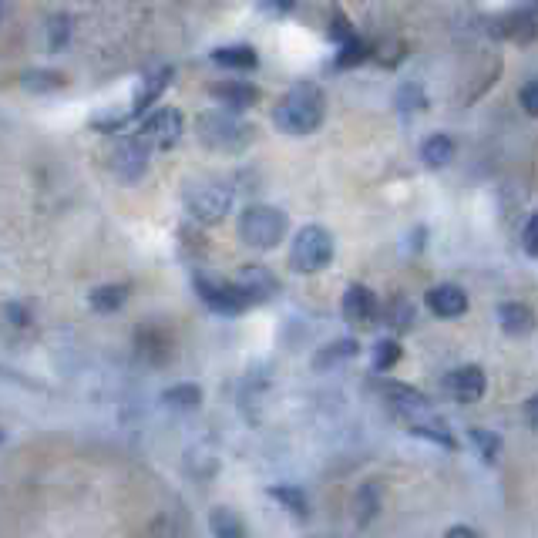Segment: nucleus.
Masks as SVG:
<instances>
[{"label":"nucleus","instance_id":"obj_15","mask_svg":"<svg viewBox=\"0 0 538 538\" xmlns=\"http://www.w3.org/2000/svg\"><path fill=\"white\" fill-rule=\"evenodd\" d=\"M428 310L441 320H454L468 313V293L454 283H438L428 290Z\"/></svg>","mask_w":538,"mask_h":538},{"label":"nucleus","instance_id":"obj_23","mask_svg":"<svg viewBox=\"0 0 538 538\" xmlns=\"http://www.w3.org/2000/svg\"><path fill=\"white\" fill-rule=\"evenodd\" d=\"M209 528L216 538H249L246 535V522L239 518L229 505H216L209 512Z\"/></svg>","mask_w":538,"mask_h":538},{"label":"nucleus","instance_id":"obj_13","mask_svg":"<svg viewBox=\"0 0 538 538\" xmlns=\"http://www.w3.org/2000/svg\"><path fill=\"white\" fill-rule=\"evenodd\" d=\"M172 68L169 64H162V68H155V71H148L145 78H142V88H138V95L132 101V108H128V122H135V118H142L148 108H155L159 105V98L165 95V88L172 85Z\"/></svg>","mask_w":538,"mask_h":538},{"label":"nucleus","instance_id":"obj_6","mask_svg":"<svg viewBox=\"0 0 538 538\" xmlns=\"http://www.w3.org/2000/svg\"><path fill=\"white\" fill-rule=\"evenodd\" d=\"M236 189L226 179H199L185 185V209L196 222H219L233 209Z\"/></svg>","mask_w":538,"mask_h":538},{"label":"nucleus","instance_id":"obj_32","mask_svg":"<svg viewBox=\"0 0 538 538\" xmlns=\"http://www.w3.org/2000/svg\"><path fill=\"white\" fill-rule=\"evenodd\" d=\"M4 320H7V327L11 330H31L34 327V313H31V306L27 303H4Z\"/></svg>","mask_w":538,"mask_h":538},{"label":"nucleus","instance_id":"obj_7","mask_svg":"<svg viewBox=\"0 0 538 538\" xmlns=\"http://www.w3.org/2000/svg\"><path fill=\"white\" fill-rule=\"evenodd\" d=\"M192 286H196L199 300L209 306V310L216 313H226V317H236V313L249 310V296L243 293V286L236 280H222V276H212V273H202L196 269V276H192Z\"/></svg>","mask_w":538,"mask_h":538},{"label":"nucleus","instance_id":"obj_4","mask_svg":"<svg viewBox=\"0 0 538 538\" xmlns=\"http://www.w3.org/2000/svg\"><path fill=\"white\" fill-rule=\"evenodd\" d=\"M333 233L320 222H310V226L296 229L293 233V246H290V266L296 273L313 276L320 269H327L333 263Z\"/></svg>","mask_w":538,"mask_h":538},{"label":"nucleus","instance_id":"obj_22","mask_svg":"<svg viewBox=\"0 0 538 538\" xmlns=\"http://www.w3.org/2000/svg\"><path fill=\"white\" fill-rule=\"evenodd\" d=\"M162 404L175 414H196L202 407V391L199 384H172L162 391Z\"/></svg>","mask_w":538,"mask_h":538},{"label":"nucleus","instance_id":"obj_10","mask_svg":"<svg viewBox=\"0 0 538 538\" xmlns=\"http://www.w3.org/2000/svg\"><path fill=\"white\" fill-rule=\"evenodd\" d=\"M491 31L505 41H515V44H528L538 37V4H522L515 11H508L491 24Z\"/></svg>","mask_w":538,"mask_h":538},{"label":"nucleus","instance_id":"obj_2","mask_svg":"<svg viewBox=\"0 0 538 538\" xmlns=\"http://www.w3.org/2000/svg\"><path fill=\"white\" fill-rule=\"evenodd\" d=\"M323 115H327V98H323L320 85L313 81H300L293 85L286 95L276 101L273 108V125L280 128L283 135H313L323 125Z\"/></svg>","mask_w":538,"mask_h":538},{"label":"nucleus","instance_id":"obj_20","mask_svg":"<svg viewBox=\"0 0 538 538\" xmlns=\"http://www.w3.org/2000/svg\"><path fill=\"white\" fill-rule=\"evenodd\" d=\"M357 354H360V343L354 337L330 340L327 347H320L317 357H313V370H330L337 364H347V360H354Z\"/></svg>","mask_w":538,"mask_h":538},{"label":"nucleus","instance_id":"obj_9","mask_svg":"<svg viewBox=\"0 0 538 538\" xmlns=\"http://www.w3.org/2000/svg\"><path fill=\"white\" fill-rule=\"evenodd\" d=\"M148 162H152V152L138 142L135 135L122 138V142L115 145V152H111V172L118 175L122 182H138L148 169Z\"/></svg>","mask_w":538,"mask_h":538},{"label":"nucleus","instance_id":"obj_24","mask_svg":"<svg viewBox=\"0 0 538 538\" xmlns=\"http://www.w3.org/2000/svg\"><path fill=\"white\" fill-rule=\"evenodd\" d=\"M454 159V142H451V135H428L424 138V145H421V162L428 165V169H444Z\"/></svg>","mask_w":538,"mask_h":538},{"label":"nucleus","instance_id":"obj_36","mask_svg":"<svg viewBox=\"0 0 538 538\" xmlns=\"http://www.w3.org/2000/svg\"><path fill=\"white\" fill-rule=\"evenodd\" d=\"M522 249H525L528 256H538V212L525 222V229H522Z\"/></svg>","mask_w":538,"mask_h":538},{"label":"nucleus","instance_id":"obj_31","mask_svg":"<svg viewBox=\"0 0 538 538\" xmlns=\"http://www.w3.org/2000/svg\"><path fill=\"white\" fill-rule=\"evenodd\" d=\"M401 343L391 340V337H384V340H377L374 343V370H391L397 360H401Z\"/></svg>","mask_w":538,"mask_h":538},{"label":"nucleus","instance_id":"obj_29","mask_svg":"<svg viewBox=\"0 0 538 538\" xmlns=\"http://www.w3.org/2000/svg\"><path fill=\"white\" fill-rule=\"evenodd\" d=\"M354 508H357V525H360V528H367V525L377 518V512H380V485H374V481H367V485L357 491Z\"/></svg>","mask_w":538,"mask_h":538},{"label":"nucleus","instance_id":"obj_30","mask_svg":"<svg viewBox=\"0 0 538 538\" xmlns=\"http://www.w3.org/2000/svg\"><path fill=\"white\" fill-rule=\"evenodd\" d=\"M394 101H397V111H401V115H417V111L428 108V95H424V88L417 85V81H404V85L397 88Z\"/></svg>","mask_w":538,"mask_h":538},{"label":"nucleus","instance_id":"obj_11","mask_svg":"<svg viewBox=\"0 0 538 538\" xmlns=\"http://www.w3.org/2000/svg\"><path fill=\"white\" fill-rule=\"evenodd\" d=\"M340 313L343 320H350L354 327H370L377 320V296L370 286L364 283H350L343 290V300H340Z\"/></svg>","mask_w":538,"mask_h":538},{"label":"nucleus","instance_id":"obj_3","mask_svg":"<svg viewBox=\"0 0 538 538\" xmlns=\"http://www.w3.org/2000/svg\"><path fill=\"white\" fill-rule=\"evenodd\" d=\"M196 135L202 145L216 152H246L256 138V128L233 111H206L196 122Z\"/></svg>","mask_w":538,"mask_h":538},{"label":"nucleus","instance_id":"obj_27","mask_svg":"<svg viewBox=\"0 0 538 538\" xmlns=\"http://www.w3.org/2000/svg\"><path fill=\"white\" fill-rule=\"evenodd\" d=\"M269 498H273V502H280L286 512L296 515L300 522H306V518H310V498H306L303 488H296V485H276V488H269Z\"/></svg>","mask_w":538,"mask_h":538},{"label":"nucleus","instance_id":"obj_25","mask_svg":"<svg viewBox=\"0 0 538 538\" xmlns=\"http://www.w3.org/2000/svg\"><path fill=\"white\" fill-rule=\"evenodd\" d=\"M468 441H471V448L478 451V458L485 461V465H498V458H502V451H505L502 434H495L488 428H471Z\"/></svg>","mask_w":538,"mask_h":538},{"label":"nucleus","instance_id":"obj_35","mask_svg":"<svg viewBox=\"0 0 538 538\" xmlns=\"http://www.w3.org/2000/svg\"><path fill=\"white\" fill-rule=\"evenodd\" d=\"M518 105H522L528 115L538 118V78H532L528 85H522V91H518Z\"/></svg>","mask_w":538,"mask_h":538},{"label":"nucleus","instance_id":"obj_8","mask_svg":"<svg viewBox=\"0 0 538 538\" xmlns=\"http://www.w3.org/2000/svg\"><path fill=\"white\" fill-rule=\"evenodd\" d=\"M182 132H185L182 111L159 108V111H152V115H148L142 125H138L135 138L148 148V152L155 155V152H169V148L182 138Z\"/></svg>","mask_w":538,"mask_h":538},{"label":"nucleus","instance_id":"obj_1","mask_svg":"<svg viewBox=\"0 0 538 538\" xmlns=\"http://www.w3.org/2000/svg\"><path fill=\"white\" fill-rule=\"evenodd\" d=\"M380 394H384V401L391 404V411L401 417L411 434L441 444V448H458V441H454L448 421H444V417L431 407L428 397H424L421 391H414L411 384L387 380V384H380Z\"/></svg>","mask_w":538,"mask_h":538},{"label":"nucleus","instance_id":"obj_17","mask_svg":"<svg viewBox=\"0 0 538 538\" xmlns=\"http://www.w3.org/2000/svg\"><path fill=\"white\" fill-rule=\"evenodd\" d=\"M135 343H138V354H142L148 364H165V360L172 357V337L159 327V323L138 327Z\"/></svg>","mask_w":538,"mask_h":538},{"label":"nucleus","instance_id":"obj_16","mask_svg":"<svg viewBox=\"0 0 538 538\" xmlns=\"http://www.w3.org/2000/svg\"><path fill=\"white\" fill-rule=\"evenodd\" d=\"M448 391L458 397L461 404H475L485 397L488 391V377H485V370L475 367V364H465V367H458L454 374L448 377Z\"/></svg>","mask_w":538,"mask_h":538},{"label":"nucleus","instance_id":"obj_33","mask_svg":"<svg viewBox=\"0 0 538 538\" xmlns=\"http://www.w3.org/2000/svg\"><path fill=\"white\" fill-rule=\"evenodd\" d=\"M68 37H71V17L68 14L51 17V21H48V44H51V51H61L64 44H68Z\"/></svg>","mask_w":538,"mask_h":538},{"label":"nucleus","instance_id":"obj_18","mask_svg":"<svg viewBox=\"0 0 538 538\" xmlns=\"http://www.w3.org/2000/svg\"><path fill=\"white\" fill-rule=\"evenodd\" d=\"M498 323H502L505 333H512V337H528V333L535 330V310L528 303H502L498 306Z\"/></svg>","mask_w":538,"mask_h":538},{"label":"nucleus","instance_id":"obj_21","mask_svg":"<svg viewBox=\"0 0 538 538\" xmlns=\"http://www.w3.org/2000/svg\"><path fill=\"white\" fill-rule=\"evenodd\" d=\"M128 293H132V286L128 283H105V286H95V290L88 293V303L95 313H118L128 303Z\"/></svg>","mask_w":538,"mask_h":538},{"label":"nucleus","instance_id":"obj_19","mask_svg":"<svg viewBox=\"0 0 538 538\" xmlns=\"http://www.w3.org/2000/svg\"><path fill=\"white\" fill-rule=\"evenodd\" d=\"M209 58L226 71H256L259 68L253 44H222V48H212Z\"/></svg>","mask_w":538,"mask_h":538},{"label":"nucleus","instance_id":"obj_28","mask_svg":"<svg viewBox=\"0 0 538 538\" xmlns=\"http://www.w3.org/2000/svg\"><path fill=\"white\" fill-rule=\"evenodd\" d=\"M370 58H377L374 44L364 41V37H350L347 44H340V54H337V68H357V64H364Z\"/></svg>","mask_w":538,"mask_h":538},{"label":"nucleus","instance_id":"obj_26","mask_svg":"<svg viewBox=\"0 0 538 538\" xmlns=\"http://www.w3.org/2000/svg\"><path fill=\"white\" fill-rule=\"evenodd\" d=\"M68 85L61 71H48V68H31L21 74V88L31 91V95H48V91H58Z\"/></svg>","mask_w":538,"mask_h":538},{"label":"nucleus","instance_id":"obj_5","mask_svg":"<svg viewBox=\"0 0 538 538\" xmlns=\"http://www.w3.org/2000/svg\"><path fill=\"white\" fill-rule=\"evenodd\" d=\"M290 233V219L276 206H246L239 216V236L253 249H276Z\"/></svg>","mask_w":538,"mask_h":538},{"label":"nucleus","instance_id":"obj_37","mask_svg":"<svg viewBox=\"0 0 538 538\" xmlns=\"http://www.w3.org/2000/svg\"><path fill=\"white\" fill-rule=\"evenodd\" d=\"M444 538H481V535L468 525H451L448 532H444Z\"/></svg>","mask_w":538,"mask_h":538},{"label":"nucleus","instance_id":"obj_38","mask_svg":"<svg viewBox=\"0 0 538 538\" xmlns=\"http://www.w3.org/2000/svg\"><path fill=\"white\" fill-rule=\"evenodd\" d=\"M525 417H528V424H532V428H538V394L525 404Z\"/></svg>","mask_w":538,"mask_h":538},{"label":"nucleus","instance_id":"obj_14","mask_svg":"<svg viewBox=\"0 0 538 538\" xmlns=\"http://www.w3.org/2000/svg\"><path fill=\"white\" fill-rule=\"evenodd\" d=\"M209 91H212V98H216L219 105H226V111H233V115H239V111L259 105V98H263V91H259L256 85H249L246 78L219 81V85H212Z\"/></svg>","mask_w":538,"mask_h":538},{"label":"nucleus","instance_id":"obj_12","mask_svg":"<svg viewBox=\"0 0 538 538\" xmlns=\"http://www.w3.org/2000/svg\"><path fill=\"white\" fill-rule=\"evenodd\" d=\"M236 283L243 286V293L249 296V303H269L276 293H280V276L273 273L269 266H259V263H249L239 269Z\"/></svg>","mask_w":538,"mask_h":538},{"label":"nucleus","instance_id":"obj_34","mask_svg":"<svg viewBox=\"0 0 538 538\" xmlns=\"http://www.w3.org/2000/svg\"><path fill=\"white\" fill-rule=\"evenodd\" d=\"M411 317H414V313H411V303H407V300H394L391 306H387V323H391L394 330L411 327Z\"/></svg>","mask_w":538,"mask_h":538}]
</instances>
